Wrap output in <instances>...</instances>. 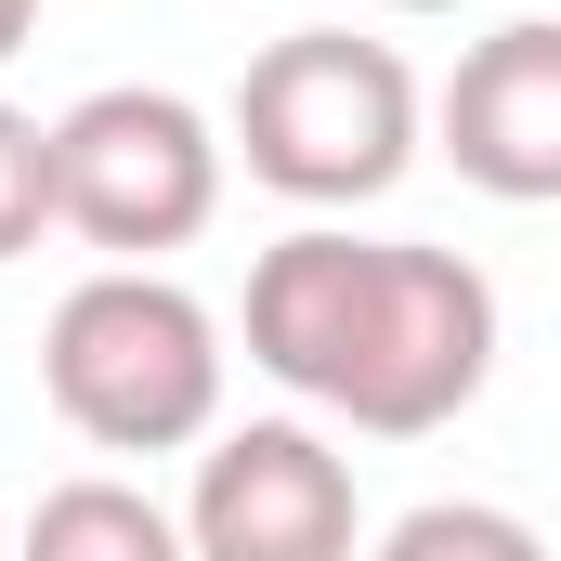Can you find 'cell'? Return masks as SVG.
<instances>
[{"label":"cell","mask_w":561,"mask_h":561,"mask_svg":"<svg viewBox=\"0 0 561 561\" xmlns=\"http://www.w3.org/2000/svg\"><path fill=\"white\" fill-rule=\"evenodd\" d=\"M249 366L327 405L366 444H419V431L470 419L483 379H496V287L457 249L419 236H340V222H300L249 262Z\"/></svg>","instance_id":"obj_1"},{"label":"cell","mask_w":561,"mask_h":561,"mask_svg":"<svg viewBox=\"0 0 561 561\" xmlns=\"http://www.w3.org/2000/svg\"><path fill=\"white\" fill-rule=\"evenodd\" d=\"M222 313L196 287H170L157 262H105L53 300L39 327V392L53 419L105 457H183L222 431Z\"/></svg>","instance_id":"obj_2"},{"label":"cell","mask_w":561,"mask_h":561,"mask_svg":"<svg viewBox=\"0 0 561 561\" xmlns=\"http://www.w3.org/2000/svg\"><path fill=\"white\" fill-rule=\"evenodd\" d=\"M222 131L249 157V183H275L287 209H366L419 170V79H405L392 39L287 26V39L249 53Z\"/></svg>","instance_id":"obj_3"},{"label":"cell","mask_w":561,"mask_h":561,"mask_svg":"<svg viewBox=\"0 0 561 561\" xmlns=\"http://www.w3.org/2000/svg\"><path fill=\"white\" fill-rule=\"evenodd\" d=\"M222 157L209 105L157 92V79H105L53 118V222L92 236L105 262H157V249H196L209 209H222Z\"/></svg>","instance_id":"obj_4"},{"label":"cell","mask_w":561,"mask_h":561,"mask_svg":"<svg viewBox=\"0 0 561 561\" xmlns=\"http://www.w3.org/2000/svg\"><path fill=\"white\" fill-rule=\"evenodd\" d=\"M183 549H196V561H353V549H366L353 457H340L313 419L209 431L196 496H183Z\"/></svg>","instance_id":"obj_5"},{"label":"cell","mask_w":561,"mask_h":561,"mask_svg":"<svg viewBox=\"0 0 561 561\" xmlns=\"http://www.w3.org/2000/svg\"><path fill=\"white\" fill-rule=\"evenodd\" d=\"M431 131L457 157V183H483L496 209H561V13H523V26L470 39Z\"/></svg>","instance_id":"obj_6"},{"label":"cell","mask_w":561,"mask_h":561,"mask_svg":"<svg viewBox=\"0 0 561 561\" xmlns=\"http://www.w3.org/2000/svg\"><path fill=\"white\" fill-rule=\"evenodd\" d=\"M13 561H196V549H183V510H157L118 470H79V483H53L26 510V549Z\"/></svg>","instance_id":"obj_7"},{"label":"cell","mask_w":561,"mask_h":561,"mask_svg":"<svg viewBox=\"0 0 561 561\" xmlns=\"http://www.w3.org/2000/svg\"><path fill=\"white\" fill-rule=\"evenodd\" d=\"M366 561H549V536H536L523 510H496V496H431V510H405Z\"/></svg>","instance_id":"obj_8"},{"label":"cell","mask_w":561,"mask_h":561,"mask_svg":"<svg viewBox=\"0 0 561 561\" xmlns=\"http://www.w3.org/2000/svg\"><path fill=\"white\" fill-rule=\"evenodd\" d=\"M53 236V118L0 105V262H26Z\"/></svg>","instance_id":"obj_9"},{"label":"cell","mask_w":561,"mask_h":561,"mask_svg":"<svg viewBox=\"0 0 561 561\" xmlns=\"http://www.w3.org/2000/svg\"><path fill=\"white\" fill-rule=\"evenodd\" d=\"M26 39H39V0H0V66H13Z\"/></svg>","instance_id":"obj_10"},{"label":"cell","mask_w":561,"mask_h":561,"mask_svg":"<svg viewBox=\"0 0 561 561\" xmlns=\"http://www.w3.org/2000/svg\"><path fill=\"white\" fill-rule=\"evenodd\" d=\"M379 13H457V0H379Z\"/></svg>","instance_id":"obj_11"}]
</instances>
